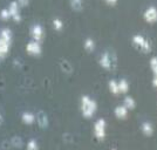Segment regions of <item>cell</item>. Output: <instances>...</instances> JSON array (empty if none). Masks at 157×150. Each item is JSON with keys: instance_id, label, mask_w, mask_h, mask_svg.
I'll list each match as a JSON object with an SVG mask.
<instances>
[{"instance_id": "obj_1", "label": "cell", "mask_w": 157, "mask_h": 150, "mask_svg": "<svg viewBox=\"0 0 157 150\" xmlns=\"http://www.w3.org/2000/svg\"><path fill=\"white\" fill-rule=\"evenodd\" d=\"M96 110H98L96 101L88 95H83L81 98V114L86 118H90L95 115Z\"/></svg>"}, {"instance_id": "obj_2", "label": "cell", "mask_w": 157, "mask_h": 150, "mask_svg": "<svg viewBox=\"0 0 157 150\" xmlns=\"http://www.w3.org/2000/svg\"><path fill=\"white\" fill-rule=\"evenodd\" d=\"M98 63H100V66H101L103 69L111 71V69H114L115 66H116V58H115V55H114L113 53H110L109 51H105V52H103L100 55V58H98Z\"/></svg>"}, {"instance_id": "obj_3", "label": "cell", "mask_w": 157, "mask_h": 150, "mask_svg": "<svg viewBox=\"0 0 157 150\" xmlns=\"http://www.w3.org/2000/svg\"><path fill=\"white\" fill-rule=\"evenodd\" d=\"M132 44L143 53H149L151 51V42L141 34H136L132 37Z\"/></svg>"}, {"instance_id": "obj_4", "label": "cell", "mask_w": 157, "mask_h": 150, "mask_svg": "<svg viewBox=\"0 0 157 150\" xmlns=\"http://www.w3.org/2000/svg\"><path fill=\"white\" fill-rule=\"evenodd\" d=\"M105 130H107V123H105V118H98L94 124V135H95V137L100 141L105 140V135H107Z\"/></svg>"}, {"instance_id": "obj_5", "label": "cell", "mask_w": 157, "mask_h": 150, "mask_svg": "<svg viewBox=\"0 0 157 150\" xmlns=\"http://www.w3.org/2000/svg\"><path fill=\"white\" fill-rule=\"evenodd\" d=\"M156 17H157L156 7L154 6V5L147 7V10L144 11V20L147 22H149V24H152V22L156 21Z\"/></svg>"}, {"instance_id": "obj_6", "label": "cell", "mask_w": 157, "mask_h": 150, "mask_svg": "<svg viewBox=\"0 0 157 150\" xmlns=\"http://www.w3.org/2000/svg\"><path fill=\"white\" fill-rule=\"evenodd\" d=\"M26 49L29 54H33V55H38V54H40V52H41V47H40L39 41L33 40V41H31V42H28Z\"/></svg>"}, {"instance_id": "obj_7", "label": "cell", "mask_w": 157, "mask_h": 150, "mask_svg": "<svg viewBox=\"0 0 157 150\" xmlns=\"http://www.w3.org/2000/svg\"><path fill=\"white\" fill-rule=\"evenodd\" d=\"M8 12H10V15L13 17L14 20H19L20 19V11H19V6H18V2L17 1H12L10 4V7L7 8Z\"/></svg>"}, {"instance_id": "obj_8", "label": "cell", "mask_w": 157, "mask_h": 150, "mask_svg": "<svg viewBox=\"0 0 157 150\" xmlns=\"http://www.w3.org/2000/svg\"><path fill=\"white\" fill-rule=\"evenodd\" d=\"M114 113H115V116H116L118 120H124V118H127V116H128L129 110H128L123 105H121V106H117V107L115 108Z\"/></svg>"}, {"instance_id": "obj_9", "label": "cell", "mask_w": 157, "mask_h": 150, "mask_svg": "<svg viewBox=\"0 0 157 150\" xmlns=\"http://www.w3.org/2000/svg\"><path fill=\"white\" fill-rule=\"evenodd\" d=\"M32 37L33 39L35 40V41H40V40L42 39V37H44V29H42V27L40 26V25H34L32 27Z\"/></svg>"}, {"instance_id": "obj_10", "label": "cell", "mask_w": 157, "mask_h": 150, "mask_svg": "<svg viewBox=\"0 0 157 150\" xmlns=\"http://www.w3.org/2000/svg\"><path fill=\"white\" fill-rule=\"evenodd\" d=\"M141 130H142V133H143L145 136H151L154 134V127H152V124L150 122L145 121L141 125Z\"/></svg>"}, {"instance_id": "obj_11", "label": "cell", "mask_w": 157, "mask_h": 150, "mask_svg": "<svg viewBox=\"0 0 157 150\" xmlns=\"http://www.w3.org/2000/svg\"><path fill=\"white\" fill-rule=\"evenodd\" d=\"M117 86H118V91H120V94H127L128 90H129V82H128L125 79L118 80Z\"/></svg>"}, {"instance_id": "obj_12", "label": "cell", "mask_w": 157, "mask_h": 150, "mask_svg": "<svg viewBox=\"0 0 157 150\" xmlns=\"http://www.w3.org/2000/svg\"><path fill=\"white\" fill-rule=\"evenodd\" d=\"M8 48H10V41L0 37V56H4L8 52Z\"/></svg>"}, {"instance_id": "obj_13", "label": "cell", "mask_w": 157, "mask_h": 150, "mask_svg": "<svg viewBox=\"0 0 157 150\" xmlns=\"http://www.w3.org/2000/svg\"><path fill=\"white\" fill-rule=\"evenodd\" d=\"M123 106L128 110H131V109H134L136 107V102H135V100L131 96H125L124 101H123Z\"/></svg>"}, {"instance_id": "obj_14", "label": "cell", "mask_w": 157, "mask_h": 150, "mask_svg": "<svg viewBox=\"0 0 157 150\" xmlns=\"http://www.w3.org/2000/svg\"><path fill=\"white\" fill-rule=\"evenodd\" d=\"M108 87H109V90L113 95H118L120 94V91H118V86H117V81L116 80H110L109 82H108Z\"/></svg>"}, {"instance_id": "obj_15", "label": "cell", "mask_w": 157, "mask_h": 150, "mask_svg": "<svg viewBox=\"0 0 157 150\" xmlns=\"http://www.w3.org/2000/svg\"><path fill=\"white\" fill-rule=\"evenodd\" d=\"M83 47L87 52H93L95 49V41L92 39V38H87L85 40V44H83Z\"/></svg>"}, {"instance_id": "obj_16", "label": "cell", "mask_w": 157, "mask_h": 150, "mask_svg": "<svg viewBox=\"0 0 157 150\" xmlns=\"http://www.w3.org/2000/svg\"><path fill=\"white\" fill-rule=\"evenodd\" d=\"M71 6L74 11H81L83 8V0H71Z\"/></svg>"}, {"instance_id": "obj_17", "label": "cell", "mask_w": 157, "mask_h": 150, "mask_svg": "<svg viewBox=\"0 0 157 150\" xmlns=\"http://www.w3.org/2000/svg\"><path fill=\"white\" fill-rule=\"evenodd\" d=\"M22 118H24V121H25V123L27 124H31L34 122V115H33L32 113H25L24 114V116H22Z\"/></svg>"}, {"instance_id": "obj_18", "label": "cell", "mask_w": 157, "mask_h": 150, "mask_svg": "<svg viewBox=\"0 0 157 150\" xmlns=\"http://www.w3.org/2000/svg\"><path fill=\"white\" fill-rule=\"evenodd\" d=\"M53 26H54V28H55L56 31H61V29L63 28V22H62V20L59 19V18H55V19L53 20Z\"/></svg>"}, {"instance_id": "obj_19", "label": "cell", "mask_w": 157, "mask_h": 150, "mask_svg": "<svg viewBox=\"0 0 157 150\" xmlns=\"http://www.w3.org/2000/svg\"><path fill=\"white\" fill-rule=\"evenodd\" d=\"M0 15H1V18H2L4 20L7 19L8 17H11V15H10V12H8V10H6V8L1 11V14H0Z\"/></svg>"}, {"instance_id": "obj_20", "label": "cell", "mask_w": 157, "mask_h": 150, "mask_svg": "<svg viewBox=\"0 0 157 150\" xmlns=\"http://www.w3.org/2000/svg\"><path fill=\"white\" fill-rule=\"evenodd\" d=\"M150 66H151V69H152V73L155 74V73H156V58H152V59H151Z\"/></svg>"}, {"instance_id": "obj_21", "label": "cell", "mask_w": 157, "mask_h": 150, "mask_svg": "<svg viewBox=\"0 0 157 150\" xmlns=\"http://www.w3.org/2000/svg\"><path fill=\"white\" fill-rule=\"evenodd\" d=\"M36 149H38V147H36L35 141H31V142L28 143V150H36Z\"/></svg>"}, {"instance_id": "obj_22", "label": "cell", "mask_w": 157, "mask_h": 150, "mask_svg": "<svg viewBox=\"0 0 157 150\" xmlns=\"http://www.w3.org/2000/svg\"><path fill=\"white\" fill-rule=\"evenodd\" d=\"M105 4H107V5L114 6V5H116V4H117L118 0H105Z\"/></svg>"}, {"instance_id": "obj_23", "label": "cell", "mask_w": 157, "mask_h": 150, "mask_svg": "<svg viewBox=\"0 0 157 150\" xmlns=\"http://www.w3.org/2000/svg\"><path fill=\"white\" fill-rule=\"evenodd\" d=\"M27 1H28V0H19V2L20 4H22V5H26Z\"/></svg>"}, {"instance_id": "obj_24", "label": "cell", "mask_w": 157, "mask_h": 150, "mask_svg": "<svg viewBox=\"0 0 157 150\" xmlns=\"http://www.w3.org/2000/svg\"><path fill=\"white\" fill-rule=\"evenodd\" d=\"M111 150H116V149H111Z\"/></svg>"}]
</instances>
